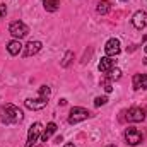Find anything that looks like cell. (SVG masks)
Masks as SVG:
<instances>
[{
	"mask_svg": "<svg viewBox=\"0 0 147 147\" xmlns=\"http://www.w3.org/2000/svg\"><path fill=\"white\" fill-rule=\"evenodd\" d=\"M22 118H24V115H22V111L19 110L17 106H14V105H10V103H7V105H3L2 108H0V120L5 123V125H12V123H19V121H22Z\"/></svg>",
	"mask_w": 147,
	"mask_h": 147,
	"instance_id": "obj_1",
	"label": "cell"
},
{
	"mask_svg": "<svg viewBox=\"0 0 147 147\" xmlns=\"http://www.w3.org/2000/svg\"><path fill=\"white\" fill-rule=\"evenodd\" d=\"M125 140H127L128 146H139L144 140V134L135 127H128L125 130Z\"/></svg>",
	"mask_w": 147,
	"mask_h": 147,
	"instance_id": "obj_2",
	"label": "cell"
},
{
	"mask_svg": "<svg viewBox=\"0 0 147 147\" xmlns=\"http://www.w3.org/2000/svg\"><path fill=\"white\" fill-rule=\"evenodd\" d=\"M9 33L14 36V39H21V38L28 36L29 34V28L22 22V21H14L9 26Z\"/></svg>",
	"mask_w": 147,
	"mask_h": 147,
	"instance_id": "obj_3",
	"label": "cell"
},
{
	"mask_svg": "<svg viewBox=\"0 0 147 147\" xmlns=\"http://www.w3.org/2000/svg\"><path fill=\"white\" fill-rule=\"evenodd\" d=\"M91 116V113L86 110V108H80V106H74L70 110V116H69V123L70 125H75L82 120H87Z\"/></svg>",
	"mask_w": 147,
	"mask_h": 147,
	"instance_id": "obj_4",
	"label": "cell"
},
{
	"mask_svg": "<svg viewBox=\"0 0 147 147\" xmlns=\"http://www.w3.org/2000/svg\"><path fill=\"white\" fill-rule=\"evenodd\" d=\"M41 130H43V125L41 123H33L31 125V128H29V132H28V142H26V147H33L36 146L38 139H39V135H41Z\"/></svg>",
	"mask_w": 147,
	"mask_h": 147,
	"instance_id": "obj_5",
	"label": "cell"
},
{
	"mask_svg": "<svg viewBox=\"0 0 147 147\" xmlns=\"http://www.w3.org/2000/svg\"><path fill=\"white\" fill-rule=\"evenodd\" d=\"M120 51H121L120 39H116V38L108 39V43H106V46H105V53H106V57H116Z\"/></svg>",
	"mask_w": 147,
	"mask_h": 147,
	"instance_id": "obj_6",
	"label": "cell"
},
{
	"mask_svg": "<svg viewBox=\"0 0 147 147\" xmlns=\"http://www.w3.org/2000/svg\"><path fill=\"white\" fill-rule=\"evenodd\" d=\"M127 120L130 123H140L146 120V115H144V110L142 108H130L127 111Z\"/></svg>",
	"mask_w": 147,
	"mask_h": 147,
	"instance_id": "obj_7",
	"label": "cell"
},
{
	"mask_svg": "<svg viewBox=\"0 0 147 147\" xmlns=\"http://www.w3.org/2000/svg\"><path fill=\"white\" fill-rule=\"evenodd\" d=\"M132 24H134L135 29H144V28H147V12L137 10L134 14V17H132Z\"/></svg>",
	"mask_w": 147,
	"mask_h": 147,
	"instance_id": "obj_8",
	"label": "cell"
},
{
	"mask_svg": "<svg viewBox=\"0 0 147 147\" xmlns=\"http://www.w3.org/2000/svg\"><path fill=\"white\" fill-rule=\"evenodd\" d=\"M41 41H29L26 46H24V51H22V55L28 58V57H33V55H36L38 51L41 50Z\"/></svg>",
	"mask_w": 147,
	"mask_h": 147,
	"instance_id": "obj_9",
	"label": "cell"
},
{
	"mask_svg": "<svg viewBox=\"0 0 147 147\" xmlns=\"http://www.w3.org/2000/svg\"><path fill=\"white\" fill-rule=\"evenodd\" d=\"M46 103H48V99H45V98H36V99H26V108H29V110L36 111V110H43L45 106H46Z\"/></svg>",
	"mask_w": 147,
	"mask_h": 147,
	"instance_id": "obj_10",
	"label": "cell"
},
{
	"mask_svg": "<svg viewBox=\"0 0 147 147\" xmlns=\"http://www.w3.org/2000/svg\"><path fill=\"white\" fill-rule=\"evenodd\" d=\"M113 67H115L113 57H105V58H101V62H99V65H98V69H99L101 74H108Z\"/></svg>",
	"mask_w": 147,
	"mask_h": 147,
	"instance_id": "obj_11",
	"label": "cell"
},
{
	"mask_svg": "<svg viewBox=\"0 0 147 147\" xmlns=\"http://www.w3.org/2000/svg\"><path fill=\"white\" fill-rule=\"evenodd\" d=\"M134 89H147V74H135L134 75Z\"/></svg>",
	"mask_w": 147,
	"mask_h": 147,
	"instance_id": "obj_12",
	"label": "cell"
},
{
	"mask_svg": "<svg viewBox=\"0 0 147 147\" xmlns=\"http://www.w3.org/2000/svg\"><path fill=\"white\" fill-rule=\"evenodd\" d=\"M21 50H22L21 39H12V41H9V43H7V51H9L12 57L19 55V53H21Z\"/></svg>",
	"mask_w": 147,
	"mask_h": 147,
	"instance_id": "obj_13",
	"label": "cell"
},
{
	"mask_svg": "<svg viewBox=\"0 0 147 147\" xmlns=\"http://www.w3.org/2000/svg\"><path fill=\"white\" fill-rule=\"evenodd\" d=\"M55 132H57V125H55L53 121H51V123H48V125H46V128H45V132L41 134V140H43V142H46V140L55 134Z\"/></svg>",
	"mask_w": 147,
	"mask_h": 147,
	"instance_id": "obj_14",
	"label": "cell"
},
{
	"mask_svg": "<svg viewBox=\"0 0 147 147\" xmlns=\"http://www.w3.org/2000/svg\"><path fill=\"white\" fill-rule=\"evenodd\" d=\"M43 7L48 12H57L60 9V2L58 0H43Z\"/></svg>",
	"mask_w": 147,
	"mask_h": 147,
	"instance_id": "obj_15",
	"label": "cell"
},
{
	"mask_svg": "<svg viewBox=\"0 0 147 147\" xmlns=\"http://www.w3.org/2000/svg\"><path fill=\"white\" fill-rule=\"evenodd\" d=\"M96 10H98V14H101V16H106V14L111 10V3L108 2V0H101V2L98 3Z\"/></svg>",
	"mask_w": 147,
	"mask_h": 147,
	"instance_id": "obj_16",
	"label": "cell"
},
{
	"mask_svg": "<svg viewBox=\"0 0 147 147\" xmlns=\"http://www.w3.org/2000/svg\"><path fill=\"white\" fill-rule=\"evenodd\" d=\"M120 77H121V70L116 69V67H113L110 72H108V79H110V80H118Z\"/></svg>",
	"mask_w": 147,
	"mask_h": 147,
	"instance_id": "obj_17",
	"label": "cell"
},
{
	"mask_svg": "<svg viewBox=\"0 0 147 147\" xmlns=\"http://www.w3.org/2000/svg\"><path fill=\"white\" fill-rule=\"evenodd\" d=\"M72 58H74V53H72V51H67V53H65V57H63V60H62V67H63V69H67V67L72 63Z\"/></svg>",
	"mask_w": 147,
	"mask_h": 147,
	"instance_id": "obj_18",
	"label": "cell"
},
{
	"mask_svg": "<svg viewBox=\"0 0 147 147\" xmlns=\"http://www.w3.org/2000/svg\"><path fill=\"white\" fill-rule=\"evenodd\" d=\"M50 94H51V91H50V87H48V86H41V87H39V98L48 99V98H50Z\"/></svg>",
	"mask_w": 147,
	"mask_h": 147,
	"instance_id": "obj_19",
	"label": "cell"
},
{
	"mask_svg": "<svg viewBox=\"0 0 147 147\" xmlns=\"http://www.w3.org/2000/svg\"><path fill=\"white\" fill-rule=\"evenodd\" d=\"M106 103H108V98H106V96H98V98L94 99V106H98V108L103 106V105H106Z\"/></svg>",
	"mask_w": 147,
	"mask_h": 147,
	"instance_id": "obj_20",
	"label": "cell"
},
{
	"mask_svg": "<svg viewBox=\"0 0 147 147\" xmlns=\"http://www.w3.org/2000/svg\"><path fill=\"white\" fill-rule=\"evenodd\" d=\"M5 14H7V7H5L3 3H0V19L5 17Z\"/></svg>",
	"mask_w": 147,
	"mask_h": 147,
	"instance_id": "obj_21",
	"label": "cell"
},
{
	"mask_svg": "<svg viewBox=\"0 0 147 147\" xmlns=\"http://www.w3.org/2000/svg\"><path fill=\"white\" fill-rule=\"evenodd\" d=\"M105 91H106V92H111V91H113V87H111V82H106V84H105Z\"/></svg>",
	"mask_w": 147,
	"mask_h": 147,
	"instance_id": "obj_22",
	"label": "cell"
},
{
	"mask_svg": "<svg viewBox=\"0 0 147 147\" xmlns=\"http://www.w3.org/2000/svg\"><path fill=\"white\" fill-rule=\"evenodd\" d=\"M63 147H75V146H74V144H65Z\"/></svg>",
	"mask_w": 147,
	"mask_h": 147,
	"instance_id": "obj_23",
	"label": "cell"
},
{
	"mask_svg": "<svg viewBox=\"0 0 147 147\" xmlns=\"http://www.w3.org/2000/svg\"><path fill=\"white\" fill-rule=\"evenodd\" d=\"M144 51H146V53H147V45H146V46H144Z\"/></svg>",
	"mask_w": 147,
	"mask_h": 147,
	"instance_id": "obj_24",
	"label": "cell"
},
{
	"mask_svg": "<svg viewBox=\"0 0 147 147\" xmlns=\"http://www.w3.org/2000/svg\"><path fill=\"white\" fill-rule=\"evenodd\" d=\"M121 2H127V0H121Z\"/></svg>",
	"mask_w": 147,
	"mask_h": 147,
	"instance_id": "obj_25",
	"label": "cell"
},
{
	"mask_svg": "<svg viewBox=\"0 0 147 147\" xmlns=\"http://www.w3.org/2000/svg\"><path fill=\"white\" fill-rule=\"evenodd\" d=\"M33 147H38V146H33Z\"/></svg>",
	"mask_w": 147,
	"mask_h": 147,
	"instance_id": "obj_26",
	"label": "cell"
},
{
	"mask_svg": "<svg viewBox=\"0 0 147 147\" xmlns=\"http://www.w3.org/2000/svg\"><path fill=\"white\" fill-rule=\"evenodd\" d=\"M108 147H113V146H108Z\"/></svg>",
	"mask_w": 147,
	"mask_h": 147,
	"instance_id": "obj_27",
	"label": "cell"
}]
</instances>
